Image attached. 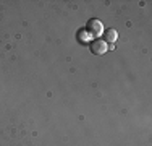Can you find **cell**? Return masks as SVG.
Instances as JSON below:
<instances>
[{
  "label": "cell",
  "instance_id": "cell-1",
  "mask_svg": "<svg viewBox=\"0 0 152 146\" xmlns=\"http://www.w3.org/2000/svg\"><path fill=\"white\" fill-rule=\"evenodd\" d=\"M86 32L89 36H100L104 32V26L99 20H89L86 24Z\"/></svg>",
  "mask_w": 152,
  "mask_h": 146
},
{
  "label": "cell",
  "instance_id": "cell-2",
  "mask_svg": "<svg viewBox=\"0 0 152 146\" xmlns=\"http://www.w3.org/2000/svg\"><path fill=\"white\" fill-rule=\"evenodd\" d=\"M89 47H91V52L94 54V55H104V54L108 50V46L102 41V39H96V41H92Z\"/></svg>",
  "mask_w": 152,
  "mask_h": 146
},
{
  "label": "cell",
  "instance_id": "cell-3",
  "mask_svg": "<svg viewBox=\"0 0 152 146\" xmlns=\"http://www.w3.org/2000/svg\"><path fill=\"white\" fill-rule=\"evenodd\" d=\"M117 38H118V34H117V31H115V29H105L102 41L105 42V44H112V42L117 41Z\"/></svg>",
  "mask_w": 152,
  "mask_h": 146
}]
</instances>
